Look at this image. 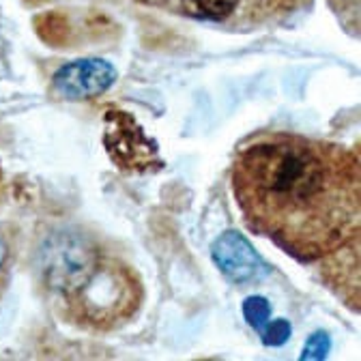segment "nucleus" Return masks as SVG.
<instances>
[{"instance_id":"obj_1","label":"nucleus","mask_w":361,"mask_h":361,"mask_svg":"<svg viewBox=\"0 0 361 361\" xmlns=\"http://www.w3.org/2000/svg\"><path fill=\"white\" fill-rule=\"evenodd\" d=\"M250 231L301 262H323L359 243V151L297 133H262L231 168Z\"/></svg>"},{"instance_id":"obj_2","label":"nucleus","mask_w":361,"mask_h":361,"mask_svg":"<svg viewBox=\"0 0 361 361\" xmlns=\"http://www.w3.org/2000/svg\"><path fill=\"white\" fill-rule=\"evenodd\" d=\"M39 269L67 321L84 331L112 334L142 307L138 271L90 233H54L41 247Z\"/></svg>"},{"instance_id":"obj_3","label":"nucleus","mask_w":361,"mask_h":361,"mask_svg":"<svg viewBox=\"0 0 361 361\" xmlns=\"http://www.w3.org/2000/svg\"><path fill=\"white\" fill-rule=\"evenodd\" d=\"M116 82V69L102 59H80L65 63L50 82L52 95L65 102H88L104 95Z\"/></svg>"},{"instance_id":"obj_4","label":"nucleus","mask_w":361,"mask_h":361,"mask_svg":"<svg viewBox=\"0 0 361 361\" xmlns=\"http://www.w3.org/2000/svg\"><path fill=\"white\" fill-rule=\"evenodd\" d=\"M213 262L231 282L245 286L252 282L262 280L269 274L267 262L258 256V252L250 245V241L237 233L226 231L213 243Z\"/></svg>"},{"instance_id":"obj_5","label":"nucleus","mask_w":361,"mask_h":361,"mask_svg":"<svg viewBox=\"0 0 361 361\" xmlns=\"http://www.w3.org/2000/svg\"><path fill=\"white\" fill-rule=\"evenodd\" d=\"M243 314L247 323L256 329V331H262L264 325L269 323V316H271V305L264 297H250L245 299L243 303Z\"/></svg>"},{"instance_id":"obj_6","label":"nucleus","mask_w":361,"mask_h":361,"mask_svg":"<svg viewBox=\"0 0 361 361\" xmlns=\"http://www.w3.org/2000/svg\"><path fill=\"white\" fill-rule=\"evenodd\" d=\"M331 348V340L325 331H316L307 338L305 346H303V353H301V359H323Z\"/></svg>"},{"instance_id":"obj_7","label":"nucleus","mask_w":361,"mask_h":361,"mask_svg":"<svg viewBox=\"0 0 361 361\" xmlns=\"http://www.w3.org/2000/svg\"><path fill=\"white\" fill-rule=\"evenodd\" d=\"M264 327H267V329H262L260 334H262L264 344H269V346H280V344H284V342L290 338V323L284 321V319L271 321V323H267Z\"/></svg>"},{"instance_id":"obj_8","label":"nucleus","mask_w":361,"mask_h":361,"mask_svg":"<svg viewBox=\"0 0 361 361\" xmlns=\"http://www.w3.org/2000/svg\"><path fill=\"white\" fill-rule=\"evenodd\" d=\"M11 262H13V250L5 235H0V297L5 295L11 278Z\"/></svg>"},{"instance_id":"obj_9","label":"nucleus","mask_w":361,"mask_h":361,"mask_svg":"<svg viewBox=\"0 0 361 361\" xmlns=\"http://www.w3.org/2000/svg\"><path fill=\"white\" fill-rule=\"evenodd\" d=\"M0 180H3V170H0Z\"/></svg>"},{"instance_id":"obj_10","label":"nucleus","mask_w":361,"mask_h":361,"mask_svg":"<svg viewBox=\"0 0 361 361\" xmlns=\"http://www.w3.org/2000/svg\"><path fill=\"white\" fill-rule=\"evenodd\" d=\"M0 43H3V39H0Z\"/></svg>"}]
</instances>
